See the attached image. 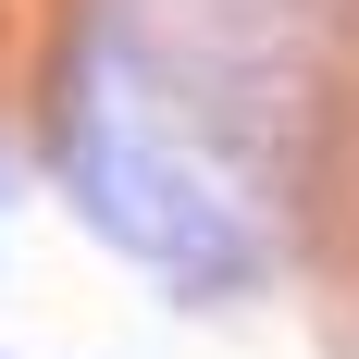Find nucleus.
I'll use <instances>...</instances> for the list:
<instances>
[{
  "label": "nucleus",
  "mask_w": 359,
  "mask_h": 359,
  "mask_svg": "<svg viewBox=\"0 0 359 359\" xmlns=\"http://www.w3.org/2000/svg\"><path fill=\"white\" fill-rule=\"evenodd\" d=\"M285 137L273 74L186 25H74L50 74V174L111 260H137L186 310H236L273 285L260 161Z\"/></svg>",
  "instance_id": "obj_1"
},
{
  "label": "nucleus",
  "mask_w": 359,
  "mask_h": 359,
  "mask_svg": "<svg viewBox=\"0 0 359 359\" xmlns=\"http://www.w3.org/2000/svg\"><path fill=\"white\" fill-rule=\"evenodd\" d=\"M0 211H13V149H0Z\"/></svg>",
  "instance_id": "obj_2"
}]
</instances>
